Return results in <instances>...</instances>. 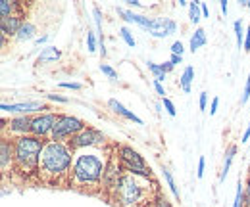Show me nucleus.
Returning a JSON list of instances; mask_svg holds the SVG:
<instances>
[{"label":"nucleus","mask_w":250,"mask_h":207,"mask_svg":"<svg viewBox=\"0 0 250 207\" xmlns=\"http://www.w3.org/2000/svg\"><path fill=\"white\" fill-rule=\"evenodd\" d=\"M110 155H112V150L106 148H87L75 151L73 167L69 175V186L87 194L100 192Z\"/></svg>","instance_id":"f257e3e1"},{"label":"nucleus","mask_w":250,"mask_h":207,"mask_svg":"<svg viewBox=\"0 0 250 207\" xmlns=\"http://www.w3.org/2000/svg\"><path fill=\"white\" fill-rule=\"evenodd\" d=\"M75 151L67 142L46 140L39 161V180L48 186H69Z\"/></svg>","instance_id":"f03ea898"},{"label":"nucleus","mask_w":250,"mask_h":207,"mask_svg":"<svg viewBox=\"0 0 250 207\" xmlns=\"http://www.w3.org/2000/svg\"><path fill=\"white\" fill-rule=\"evenodd\" d=\"M158 192L160 190L150 177L125 171L118 184L114 186V190L110 192V198L120 207H145L152 204Z\"/></svg>","instance_id":"7ed1b4c3"},{"label":"nucleus","mask_w":250,"mask_h":207,"mask_svg":"<svg viewBox=\"0 0 250 207\" xmlns=\"http://www.w3.org/2000/svg\"><path fill=\"white\" fill-rule=\"evenodd\" d=\"M42 138H37L33 134L14 138V171L25 178H39V161L44 148Z\"/></svg>","instance_id":"20e7f679"},{"label":"nucleus","mask_w":250,"mask_h":207,"mask_svg":"<svg viewBox=\"0 0 250 207\" xmlns=\"http://www.w3.org/2000/svg\"><path fill=\"white\" fill-rule=\"evenodd\" d=\"M114 151H116V155H118V159H120V163H122L124 171L152 178L150 167L146 165L145 157H143L137 150H133L131 146H125V144H120V146H116V148H114Z\"/></svg>","instance_id":"39448f33"},{"label":"nucleus","mask_w":250,"mask_h":207,"mask_svg":"<svg viewBox=\"0 0 250 207\" xmlns=\"http://www.w3.org/2000/svg\"><path fill=\"white\" fill-rule=\"evenodd\" d=\"M87 129V123L83 119L75 117V115H58V121L54 125V131H52V136L50 140H56V142H69L73 136H77L81 131Z\"/></svg>","instance_id":"423d86ee"},{"label":"nucleus","mask_w":250,"mask_h":207,"mask_svg":"<svg viewBox=\"0 0 250 207\" xmlns=\"http://www.w3.org/2000/svg\"><path fill=\"white\" fill-rule=\"evenodd\" d=\"M67 144L71 146L73 151H79V150H87V148H106L108 140H106V134H104L100 129L87 127V129L81 131L77 136H73Z\"/></svg>","instance_id":"0eeeda50"},{"label":"nucleus","mask_w":250,"mask_h":207,"mask_svg":"<svg viewBox=\"0 0 250 207\" xmlns=\"http://www.w3.org/2000/svg\"><path fill=\"white\" fill-rule=\"evenodd\" d=\"M33 115H14L10 121L2 119V136L8 138H20L31 134Z\"/></svg>","instance_id":"6e6552de"},{"label":"nucleus","mask_w":250,"mask_h":207,"mask_svg":"<svg viewBox=\"0 0 250 207\" xmlns=\"http://www.w3.org/2000/svg\"><path fill=\"white\" fill-rule=\"evenodd\" d=\"M58 115L60 113H56V112H44V113L33 115V123H31L33 136L42 138V140H50L52 131H54V125L58 121Z\"/></svg>","instance_id":"1a4fd4ad"},{"label":"nucleus","mask_w":250,"mask_h":207,"mask_svg":"<svg viewBox=\"0 0 250 207\" xmlns=\"http://www.w3.org/2000/svg\"><path fill=\"white\" fill-rule=\"evenodd\" d=\"M124 173H125L124 167H122V163H120V159H118L116 151L112 150V155H110V161H108L106 173H104V178H102V192H108V194H110Z\"/></svg>","instance_id":"9d476101"},{"label":"nucleus","mask_w":250,"mask_h":207,"mask_svg":"<svg viewBox=\"0 0 250 207\" xmlns=\"http://www.w3.org/2000/svg\"><path fill=\"white\" fill-rule=\"evenodd\" d=\"M0 110L4 113H20V115H29V113H44L48 110L46 104L39 100H29V102H20V104H0Z\"/></svg>","instance_id":"9b49d317"},{"label":"nucleus","mask_w":250,"mask_h":207,"mask_svg":"<svg viewBox=\"0 0 250 207\" xmlns=\"http://www.w3.org/2000/svg\"><path fill=\"white\" fill-rule=\"evenodd\" d=\"M146 31L154 38H166V37H169V35H173L177 31V23L171 18H152Z\"/></svg>","instance_id":"f8f14e48"},{"label":"nucleus","mask_w":250,"mask_h":207,"mask_svg":"<svg viewBox=\"0 0 250 207\" xmlns=\"http://www.w3.org/2000/svg\"><path fill=\"white\" fill-rule=\"evenodd\" d=\"M0 171L2 175H8V171H14V138H8V136L0 138Z\"/></svg>","instance_id":"ddd939ff"},{"label":"nucleus","mask_w":250,"mask_h":207,"mask_svg":"<svg viewBox=\"0 0 250 207\" xmlns=\"http://www.w3.org/2000/svg\"><path fill=\"white\" fill-rule=\"evenodd\" d=\"M25 19L23 16H10V18H0V31H2V37H18L20 29L23 27Z\"/></svg>","instance_id":"4468645a"},{"label":"nucleus","mask_w":250,"mask_h":207,"mask_svg":"<svg viewBox=\"0 0 250 207\" xmlns=\"http://www.w3.org/2000/svg\"><path fill=\"white\" fill-rule=\"evenodd\" d=\"M118 14L124 18L127 23H135V25H139L143 29H146L148 23H150V19H152V18L143 16V14H135L133 10H127V8H118Z\"/></svg>","instance_id":"2eb2a0df"},{"label":"nucleus","mask_w":250,"mask_h":207,"mask_svg":"<svg viewBox=\"0 0 250 207\" xmlns=\"http://www.w3.org/2000/svg\"><path fill=\"white\" fill-rule=\"evenodd\" d=\"M108 108H110L114 113H118V115H122L124 119H127V121H133V123H137V125H143V119L137 117L133 112H129L124 104L118 102L116 98H110V100H108Z\"/></svg>","instance_id":"dca6fc26"},{"label":"nucleus","mask_w":250,"mask_h":207,"mask_svg":"<svg viewBox=\"0 0 250 207\" xmlns=\"http://www.w3.org/2000/svg\"><path fill=\"white\" fill-rule=\"evenodd\" d=\"M39 29H37V25L31 23V21H25L23 23V27L20 29L18 33V37H16V40H20V42H29V40H37L39 37Z\"/></svg>","instance_id":"f3484780"},{"label":"nucleus","mask_w":250,"mask_h":207,"mask_svg":"<svg viewBox=\"0 0 250 207\" xmlns=\"http://www.w3.org/2000/svg\"><path fill=\"white\" fill-rule=\"evenodd\" d=\"M60 56H62V52H60L56 46H44V48L41 50V54L37 56V63H41V65L52 63V61H56V59H60Z\"/></svg>","instance_id":"a211bd4d"},{"label":"nucleus","mask_w":250,"mask_h":207,"mask_svg":"<svg viewBox=\"0 0 250 207\" xmlns=\"http://www.w3.org/2000/svg\"><path fill=\"white\" fill-rule=\"evenodd\" d=\"M21 4L20 2H12V0H2L0 2V18H10V16H23L20 14Z\"/></svg>","instance_id":"6ab92c4d"},{"label":"nucleus","mask_w":250,"mask_h":207,"mask_svg":"<svg viewBox=\"0 0 250 207\" xmlns=\"http://www.w3.org/2000/svg\"><path fill=\"white\" fill-rule=\"evenodd\" d=\"M235 153H237V146L231 144L229 148L225 150V159H223V167H221V175H219V182H223L225 177L229 175V169H231V163L235 159Z\"/></svg>","instance_id":"aec40b11"},{"label":"nucleus","mask_w":250,"mask_h":207,"mask_svg":"<svg viewBox=\"0 0 250 207\" xmlns=\"http://www.w3.org/2000/svg\"><path fill=\"white\" fill-rule=\"evenodd\" d=\"M192 81H194V67H192V65H187V67L183 69L181 77H179V87H181V90H183L185 94L190 92V85H192Z\"/></svg>","instance_id":"412c9836"},{"label":"nucleus","mask_w":250,"mask_h":207,"mask_svg":"<svg viewBox=\"0 0 250 207\" xmlns=\"http://www.w3.org/2000/svg\"><path fill=\"white\" fill-rule=\"evenodd\" d=\"M204 44H206V31L202 29V27H198V29L194 31V35L190 37V40H188V50L190 52H196Z\"/></svg>","instance_id":"4be33fe9"},{"label":"nucleus","mask_w":250,"mask_h":207,"mask_svg":"<svg viewBox=\"0 0 250 207\" xmlns=\"http://www.w3.org/2000/svg\"><path fill=\"white\" fill-rule=\"evenodd\" d=\"M162 171H164V178H166V182H167L171 194L175 196V200H179L181 194H179V188H177V184H175V178H173V175H171V171H169L167 167H162Z\"/></svg>","instance_id":"5701e85b"},{"label":"nucleus","mask_w":250,"mask_h":207,"mask_svg":"<svg viewBox=\"0 0 250 207\" xmlns=\"http://www.w3.org/2000/svg\"><path fill=\"white\" fill-rule=\"evenodd\" d=\"M202 18V10H200V2H190L188 4V19L192 25H196Z\"/></svg>","instance_id":"b1692460"},{"label":"nucleus","mask_w":250,"mask_h":207,"mask_svg":"<svg viewBox=\"0 0 250 207\" xmlns=\"http://www.w3.org/2000/svg\"><path fill=\"white\" fill-rule=\"evenodd\" d=\"M146 67H148V71L154 75V81H160V83H164L166 81V71L162 69V65L160 63H154V61H146Z\"/></svg>","instance_id":"393cba45"},{"label":"nucleus","mask_w":250,"mask_h":207,"mask_svg":"<svg viewBox=\"0 0 250 207\" xmlns=\"http://www.w3.org/2000/svg\"><path fill=\"white\" fill-rule=\"evenodd\" d=\"M93 18H94V25H96V33H98V42H104V35H102V21H104V18H102V12H100V8H93Z\"/></svg>","instance_id":"a878e982"},{"label":"nucleus","mask_w":250,"mask_h":207,"mask_svg":"<svg viewBox=\"0 0 250 207\" xmlns=\"http://www.w3.org/2000/svg\"><path fill=\"white\" fill-rule=\"evenodd\" d=\"M233 29H235V37H237V46H239V48L245 46V35H247V31L243 29L241 19H237V21L233 23Z\"/></svg>","instance_id":"bb28decb"},{"label":"nucleus","mask_w":250,"mask_h":207,"mask_svg":"<svg viewBox=\"0 0 250 207\" xmlns=\"http://www.w3.org/2000/svg\"><path fill=\"white\" fill-rule=\"evenodd\" d=\"M233 207H245V186L241 184V180H239V184H237V192H235Z\"/></svg>","instance_id":"cd10ccee"},{"label":"nucleus","mask_w":250,"mask_h":207,"mask_svg":"<svg viewBox=\"0 0 250 207\" xmlns=\"http://www.w3.org/2000/svg\"><path fill=\"white\" fill-rule=\"evenodd\" d=\"M150 207H173V204L162 194V192H158L156 198L152 200V204H150Z\"/></svg>","instance_id":"c85d7f7f"},{"label":"nucleus","mask_w":250,"mask_h":207,"mask_svg":"<svg viewBox=\"0 0 250 207\" xmlns=\"http://www.w3.org/2000/svg\"><path fill=\"white\" fill-rule=\"evenodd\" d=\"M120 35H122V38L125 40V44H127V46L135 48L137 40H135V37H133V33H131V31L127 29V27H122V29H120Z\"/></svg>","instance_id":"c756f323"},{"label":"nucleus","mask_w":250,"mask_h":207,"mask_svg":"<svg viewBox=\"0 0 250 207\" xmlns=\"http://www.w3.org/2000/svg\"><path fill=\"white\" fill-rule=\"evenodd\" d=\"M98 44H100V42L96 40V33L87 31V50H89V52H96Z\"/></svg>","instance_id":"7c9ffc66"},{"label":"nucleus","mask_w":250,"mask_h":207,"mask_svg":"<svg viewBox=\"0 0 250 207\" xmlns=\"http://www.w3.org/2000/svg\"><path fill=\"white\" fill-rule=\"evenodd\" d=\"M100 71L108 77V79H118V71L114 67H110L108 63H100Z\"/></svg>","instance_id":"2f4dec72"},{"label":"nucleus","mask_w":250,"mask_h":207,"mask_svg":"<svg viewBox=\"0 0 250 207\" xmlns=\"http://www.w3.org/2000/svg\"><path fill=\"white\" fill-rule=\"evenodd\" d=\"M183 52H185L183 42H181V40H175V42L171 44V54H175V56H183Z\"/></svg>","instance_id":"473e14b6"},{"label":"nucleus","mask_w":250,"mask_h":207,"mask_svg":"<svg viewBox=\"0 0 250 207\" xmlns=\"http://www.w3.org/2000/svg\"><path fill=\"white\" fill-rule=\"evenodd\" d=\"M162 104H164V108H166V112H167V113H169L171 117H173V115L177 113V112H175V106H173V102H171L169 98H162Z\"/></svg>","instance_id":"72a5a7b5"},{"label":"nucleus","mask_w":250,"mask_h":207,"mask_svg":"<svg viewBox=\"0 0 250 207\" xmlns=\"http://www.w3.org/2000/svg\"><path fill=\"white\" fill-rule=\"evenodd\" d=\"M250 98V73H249V79H247V85H245V90H243V96H241V104L245 106L249 102Z\"/></svg>","instance_id":"f704fd0d"},{"label":"nucleus","mask_w":250,"mask_h":207,"mask_svg":"<svg viewBox=\"0 0 250 207\" xmlns=\"http://www.w3.org/2000/svg\"><path fill=\"white\" fill-rule=\"evenodd\" d=\"M46 100H52V102H58V104H67L69 102L65 96H60V94H46Z\"/></svg>","instance_id":"c9c22d12"},{"label":"nucleus","mask_w":250,"mask_h":207,"mask_svg":"<svg viewBox=\"0 0 250 207\" xmlns=\"http://www.w3.org/2000/svg\"><path fill=\"white\" fill-rule=\"evenodd\" d=\"M198 106H200V110H202V112H206V106H208V92H200Z\"/></svg>","instance_id":"e433bc0d"},{"label":"nucleus","mask_w":250,"mask_h":207,"mask_svg":"<svg viewBox=\"0 0 250 207\" xmlns=\"http://www.w3.org/2000/svg\"><path fill=\"white\" fill-rule=\"evenodd\" d=\"M204 167H206V159L200 157V159H198V169H196V177L198 178L204 177Z\"/></svg>","instance_id":"4c0bfd02"},{"label":"nucleus","mask_w":250,"mask_h":207,"mask_svg":"<svg viewBox=\"0 0 250 207\" xmlns=\"http://www.w3.org/2000/svg\"><path fill=\"white\" fill-rule=\"evenodd\" d=\"M60 87H62V89H69V90H81L83 89V85H79V83H60Z\"/></svg>","instance_id":"58836bf2"},{"label":"nucleus","mask_w":250,"mask_h":207,"mask_svg":"<svg viewBox=\"0 0 250 207\" xmlns=\"http://www.w3.org/2000/svg\"><path fill=\"white\" fill-rule=\"evenodd\" d=\"M245 207H250V177L247 180V186H245Z\"/></svg>","instance_id":"ea45409f"},{"label":"nucleus","mask_w":250,"mask_h":207,"mask_svg":"<svg viewBox=\"0 0 250 207\" xmlns=\"http://www.w3.org/2000/svg\"><path fill=\"white\" fill-rule=\"evenodd\" d=\"M152 85H154V90H156L158 94H160V96H162V98H166V96H164V94H166V89H164V85H162V83H160V81H154V83H152Z\"/></svg>","instance_id":"a19ab883"},{"label":"nucleus","mask_w":250,"mask_h":207,"mask_svg":"<svg viewBox=\"0 0 250 207\" xmlns=\"http://www.w3.org/2000/svg\"><path fill=\"white\" fill-rule=\"evenodd\" d=\"M160 65H162V69H164L166 73H171V71L175 69V65H173V63H171L169 59H167V61H164V63H160Z\"/></svg>","instance_id":"79ce46f5"},{"label":"nucleus","mask_w":250,"mask_h":207,"mask_svg":"<svg viewBox=\"0 0 250 207\" xmlns=\"http://www.w3.org/2000/svg\"><path fill=\"white\" fill-rule=\"evenodd\" d=\"M218 106H219V98H214V100H212V104H210V115H216Z\"/></svg>","instance_id":"37998d69"},{"label":"nucleus","mask_w":250,"mask_h":207,"mask_svg":"<svg viewBox=\"0 0 250 207\" xmlns=\"http://www.w3.org/2000/svg\"><path fill=\"white\" fill-rule=\"evenodd\" d=\"M247 52H250V25L249 29H247V35H245V46H243Z\"/></svg>","instance_id":"c03bdc74"},{"label":"nucleus","mask_w":250,"mask_h":207,"mask_svg":"<svg viewBox=\"0 0 250 207\" xmlns=\"http://www.w3.org/2000/svg\"><path fill=\"white\" fill-rule=\"evenodd\" d=\"M125 6H127V8H141L143 4H141L139 0H125Z\"/></svg>","instance_id":"a18cd8bd"},{"label":"nucleus","mask_w":250,"mask_h":207,"mask_svg":"<svg viewBox=\"0 0 250 207\" xmlns=\"http://www.w3.org/2000/svg\"><path fill=\"white\" fill-rule=\"evenodd\" d=\"M219 8H221V14L227 18V12H229V4H227V0H221V2H219Z\"/></svg>","instance_id":"49530a36"},{"label":"nucleus","mask_w":250,"mask_h":207,"mask_svg":"<svg viewBox=\"0 0 250 207\" xmlns=\"http://www.w3.org/2000/svg\"><path fill=\"white\" fill-rule=\"evenodd\" d=\"M48 38H50V35H41V37L35 40V44H37V46H41V44H44Z\"/></svg>","instance_id":"de8ad7c7"},{"label":"nucleus","mask_w":250,"mask_h":207,"mask_svg":"<svg viewBox=\"0 0 250 207\" xmlns=\"http://www.w3.org/2000/svg\"><path fill=\"white\" fill-rule=\"evenodd\" d=\"M169 61H171L173 65H177V63H183V56H175V54H171V56H169Z\"/></svg>","instance_id":"09e8293b"},{"label":"nucleus","mask_w":250,"mask_h":207,"mask_svg":"<svg viewBox=\"0 0 250 207\" xmlns=\"http://www.w3.org/2000/svg\"><path fill=\"white\" fill-rule=\"evenodd\" d=\"M200 10H202V18H208L210 16V10H208L206 2H200Z\"/></svg>","instance_id":"8fccbe9b"},{"label":"nucleus","mask_w":250,"mask_h":207,"mask_svg":"<svg viewBox=\"0 0 250 207\" xmlns=\"http://www.w3.org/2000/svg\"><path fill=\"white\" fill-rule=\"evenodd\" d=\"M249 138H250V127H249V129H247V131H245V134L241 136V142H247Z\"/></svg>","instance_id":"3c124183"},{"label":"nucleus","mask_w":250,"mask_h":207,"mask_svg":"<svg viewBox=\"0 0 250 207\" xmlns=\"http://www.w3.org/2000/svg\"><path fill=\"white\" fill-rule=\"evenodd\" d=\"M188 4H190V2H187V0H179V6H187L188 8Z\"/></svg>","instance_id":"603ef678"},{"label":"nucleus","mask_w":250,"mask_h":207,"mask_svg":"<svg viewBox=\"0 0 250 207\" xmlns=\"http://www.w3.org/2000/svg\"><path fill=\"white\" fill-rule=\"evenodd\" d=\"M145 207H150V206H145Z\"/></svg>","instance_id":"864d4df0"}]
</instances>
